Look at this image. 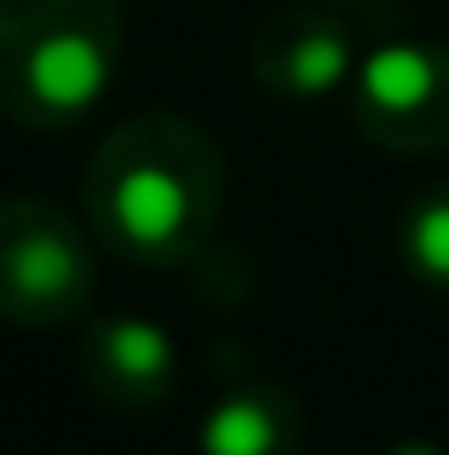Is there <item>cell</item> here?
<instances>
[{
	"label": "cell",
	"instance_id": "cell-1",
	"mask_svg": "<svg viewBox=\"0 0 449 455\" xmlns=\"http://www.w3.org/2000/svg\"><path fill=\"white\" fill-rule=\"evenodd\" d=\"M92 236L127 266H191L219 231L224 156L202 122L150 110L110 127L81 179Z\"/></svg>",
	"mask_w": 449,
	"mask_h": 455
},
{
	"label": "cell",
	"instance_id": "cell-2",
	"mask_svg": "<svg viewBox=\"0 0 449 455\" xmlns=\"http://www.w3.org/2000/svg\"><path fill=\"white\" fill-rule=\"evenodd\" d=\"M115 0H0V116L29 133H69L115 87Z\"/></svg>",
	"mask_w": 449,
	"mask_h": 455
},
{
	"label": "cell",
	"instance_id": "cell-3",
	"mask_svg": "<svg viewBox=\"0 0 449 455\" xmlns=\"http://www.w3.org/2000/svg\"><path fill=\"white\" fill-rule=\"evenodd\" d=\"M98 236L41 196H0V323L58 329L92 311Z\"/></svg>",
	"mask_w": 449,
	"mask_h": 455
},
{
	"label": "cell",
	"instance_id": "cell-4",
	"mask_svg": "<svg viewBox=\"0 0 449 455\" xmlns=\"http://www.w3.org/2000/svg\"><path fill=\"white\" fill-rule=\"evenodd\" d=\"M346 104L358 133L392 156L449 150V46L415 35L369 46L351 69Z\"/></svg>",
	"mask_w": 449,
	"mask_h": 455
},
{
	"label": "cell",
	"instance_id": "cell-5",
	"mask_svg": "<svg viewBox=\"0 0 449 455\" xmlns=\"http://www.w3.org/2000/svg\"><path fill=\"white\" fill-rule=\"evenodd\" d=\"M358 58L363 52H358L346 23L328 18V12H311V6L271 12L254 29V41H248L254 81L271 99H288V104H317V99L346 92Z\"/></svg>",
	"mask_w": 449,
	"mask_h": 455
},
{
	"label": "cell",
	"instance_id": "cell-6",
	"mask_svg": "<svg viewBox=\"0 0 449 455\" xmlns=\"http://www.w3.org/2000/svg\"><path fill=\"white\" fill-rule=\"evenodd\" d=\"M81 380L115 410H161L179 387V340L133 311H104L81 334Z\"/></svg>",
	"mask_w": 449,
	"mask_h": 455
},
{
	"label": "cell",
	"instance_id": "cell-7",
	"mask_svg": "<svg viewBox=\"0 0 449 455\" xmlns=\"http://www.w3.org/2000/svg\"><path fill=\"white\" fill-rule=\"evenodd\" d=\"M305 450V415L288 387L242 380L208 403L196 427V455H300Z\"/></svg>",
	"mask_w": 449,
	"mask_h": 455
},
{
	"label": "cell",
	"instance_id": "cell-8",
	"mask_svg": "<svg viewBox=\"0 0 449 455\" xmlns=\"http://www.w3.org/2000/svg\"><path fill=\"white\" fill-rule=\"evenodd\" d=\"M398 259L415 283L449 294V179L415 190L398 213Z\"/></svg>",
	"mask_w": 449,
	"mask_h": 455
},
{
	"label": "cell",
	"instance_id": "cell-9",
	"mask_svg": "<svg viewBox=\"0 0 449 455\" xmlns=\"http://www.w3.org/2000/svg\"><path fill=\"white\" fill-rule=\"evenodd\" d=\"M381 455H449V450L432 444V438H398V444H386Z\"/></svg>",
	"mask_w": 449,
	"mask_h": 455
},
{
	"label": "cell",
	"instance_id": "cell-10",
	"mask_svg": "<svg viewBox=\"0 0 449 455\" xmlns=\"http://www.w3.org/2000/svg\"><path fill=\"white\" fill-rule=\"evenodd\" d=\"M346 6H351V0H346Z\"/></svg>",
	"mask_w": 449,
	"mask_h": 455
}]
</instances>
